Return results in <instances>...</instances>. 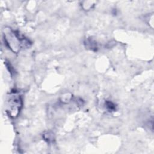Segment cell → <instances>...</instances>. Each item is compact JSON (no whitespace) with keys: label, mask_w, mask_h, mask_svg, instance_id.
Returning <instances> with one entry per match:
<instances>
[{"label":"cell","mask_w":154,"mask_h":154,"mask_svg":"<svg viewBox=\"0 0 154 154\" xmlns=\"http://www.w3.org/2000/svg\"><path fill=\"white\" fill-rule=\"evenodd\" d=\"M22 106L21 96L16 92L11 93L8 96L7 103V112L13 118L16 117L20 112Z\"/></svg>","instance_id":"obj_2"},{"label":"cell","mask_w":154,"mask_h":154,"mask_svg":"<svg viewBox=\"0 0 154 154\" xmlns=\"http://www.w3.org/2000/svg\"><path fill=\"white\" fill-rule=\"evenodd\" d=\"M4 32V41L7 46L13 52H17L22 47L29 46V42L22 36L18 32L9 29H5Z\"/></svg>","instance_id":"obj_1"},{"label":"cell","mask_w":154,"mask_h":154,"mask_svg":"<svg viewBox=\"0 0 154 154\" xmlns=\"http://www.w3.org/2000/svg\"><path fill=\"white\" fill-rule=\"evenodd\" d=\"M85 44L87 45V48H90L91 50H97V44L94 40L91 39H87Z\"/></svg>","instance_id":"obj_3"},{"label":"cell","mask_w":154,"mask_h":154,"mask_svg":"<svg viewBox=\"0 0 154 154\" xmlns=\"http://www.w3.org/2000/svg\"><path fill=\"white\" fill-rule=\"evenodd\" d=\"M106 103V106L107 108V109L109 110V111H114L116 108L115 107V105L113 103H112L111 102H109V101H106L105 102Z\"/></svg>","instance_id":"obj_4"}]
</instances>
